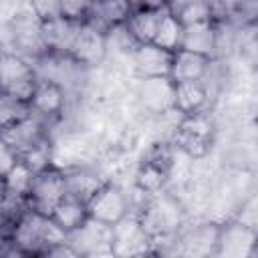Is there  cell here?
<instances>
[{
    "instance_id": "9c48e42d",
    "label": "cell",
    "mask_w": 258,
    "mask_h": 258,
    "mask_svg": "<svg viewBox=\"0 0 258 258\" xmlns=\"http://www.w3.org/2000/svg\"><path fill=\"white\" fill-rule=\"evenodd\" d=\"M113 228L97 220H87L81 228L69 234V244L77 256H113Z\"/></svg>"
},
{
    "instance_id": "8992f818",
    "label": "cell",
    "mask_w": 258,
    "mask_h": 258,
    "mask_svg": "<svg viewBox=\"0 0 258 258\" xmlns=\"http://www.w3.org/2000/svg\"><path fill=\"white\" fill-rule=\"evenodd\" d=\"M87 212H89L91 220L113 226L131 212V204H129L127 194L119 185H115L111 181H105L87 200Z\"/></svg>"
},
{
    "instance_id": "ba28073f",
    "label": "cell",
    "mask_w": 258,
    "mask_h": 258,
    "mask_svg": "<svg viewBox=\"0 0 258 258\" xmlns=\"http://www.w3.org/2000/svg\"><path fill=\"white\" fill-rule=\"evenodd\" d=\"M107 32H103L101 28H97L95 24L91 22H81L77 32H75V38L71 42V48H69V56L79 62L81 67H95V64H101L105 54H107Z\"/></svg>"
},
{
    "instance_id": "30bf717a",
    "label": "cell",
    "mask_w": 258,
    "mask_h": 258,
    "mask_svg": "<svg viewBox=\"0 0 258 258\" xmlns=\"http://www.w3.org/2000/svg\"><path fill=\"white\" fill-rule=\"evenodd\" d=\"M141 107L151 115H165L173 111L175 83L171 77H141L137 87Z\"/></svg>"
},
{
    "instance_id": "f1b7e54d",
    "label": "cell",
    "mask_w": 258,
    "mask_h": 258,
    "mask_svg": "<svg viewBox=\"0 0 258 258\" xmlns=\"http://www.w3.org/2000/svg\"><path fill=\"white\" fill-rule=\"evenodd\" d=\"M93 0H58L60 16L73 22H85Z\"/></svg>"
},
{
    "instance_id": "484cf974",
    "label": "cell",
    "mask_w": 258,
    "mask_h": 258,
    "mask_svg": "<svg viewBox=\"0 0 258 258\" xmlns=\"http://www.w3.org/2000/svg\"><path fill=\"white\" fill-rule=\"evenodd\" d=\"M26 115H30V105L0 91V131L22 121Z\"/></svg>"
},
{
    "instance_id": "7c38bea8",
    "label": "cell",
    "mask_w": 258,
    "mask_h": 258,
    "mask_svg": "<svg viewBox=\"0 0 258 258\" xmlns=\"http://www.w3.org/2000/svg\"><path fill=\"white\" fill-rule=\"evenodd\" d=\"M256 246V228L242 224L240 220L222 224L218 230L216 254L218 256H232V258H246L254 252Z\"/></svg>"
},
{
    "instance_id": "5b68a950",
    "label": "cell",
    "mask_w": 258,
    "mask_h": 258,
    "mask_svg": "<svg viewBox=\"0 0 258 258\" xmlns=\"http://www.w3.org/2000/svg\"><path fill=\"white\" fill-rule=\"evenodd\" d=\"M64 194H67L64 169L52 163L46 169L34 173L26 194V202H28V208H32L34 212L50 216L54 206L62 200Z\"/></svg>"
},
{
    "instance_id": "2e32d148",
    "label": "cell",
    "mask_w": 258,
    "mask_h": 258,
    "mask_svg": "<svg viewBox=\"0 0 258 258\" xmlns=\"http://www.w3.org/2000/svg\"><path fill=\"white\" fill-rule=\"evenodd\" d=\"M214 58L200 54V52H191V50H183L177 48L173 50V58H171V71L169 77L173 83H181V81H202L210 69Z\"/></svg>"
},
{
    "instance_id": "1f68e13d",
    "label": "cell",
    "mask_w": 258,
    "mask_h": 258,
    "mask_svg": "<svg viewBox=\"0 0 258 258\" xmlns=\"http://www.w3.org/2000/svg\"><path fill=\"white\" fill-rule=\"evenodd\" d=\"M169 0H139L137 8H167Z\"/></svg>"
},
{
    "instance_id": "52a82bcc",
    "label": "cell",
    "mask_w": 258,
    "mask_h": 258,
    "mask_svg": "<svg viewBox=\"0 0 258 258\" xmlns=\"http://www.w3.org/2000/svg\"><path fill=\"white\" fill-rule=\"evenodd\" d=\"M113 228V240H111V250L113 256H141L149 254L153 240L141 226L135 214H127L123 220L111 226Z\"/></svg>"
},
{
    "instance_id": "ac0fdd59",
    "label": "cell",
    "mask_w": 258,
    "mask_h": 258,
    "mask_svg": "<svg viewBox=\"0 0 258 258\" xmlns=\"http://www.w3.org/2000/svg\"><path fill=\"white\" fill-rule=\"evenodd\" d=\"M210 101V91L202 81H181L175 83L173 109L179 115H194L206 111Z\"/></svg>"
},
{
    "instance_id": "8fae6325",
    "label": "cell",
    "mask_w": 258,
    "mask_h": 258,
    "mask_svg": "<svg viewBox=\"0 0 258 258\" xmlns=\"http://www.w3.org/2000/svg\"><path fill=\"white\" fill-rule=\"evenodd\" d=\"M46 123L42 117L34 115L30 111V115H26L22 121L6 127L0 131V139L20 157L22 153H26L28 149H32L36 143H40L42 139L48 137V131H46Z\"/></svg>"
},
{
    "instance_id": "277c9868",
    "label": "cell",
    "mask_w": 258,
    "mask_h": 258,
    "mask_svg": "<svg viewBox=\"0 0 258 258\" xmlns=\"http://www.w3.org/2000/svg\"><path fill=\"white\" fill-rule=\"evenodd\" d=\"M38 75L36 69L16 52H0V91L30 103L36 89Z\"/></svg>"
},
{
    "instance_id": "ffe728a7",
    "label": "cell",
    "mask_w": 258,
    "mask_h": 258,
    "mask_svg": "<svg viewBox=\"0 0 258 258\" xmlns=\"http://www.w3.org/2000/svg\"><path fill=\"white\" fill-rule=\"evenodd\" d=\"M52 222L64 230L67 234L75 232L77 228H81L87 220H89V212H87V202L75 198V196H69L64 194L62 200L54 206L52 214H50Z\"/></svg>"
},
{
    "instance_id": "cb8c5ba5",
    "label": "cell",
    "mask_w": 258,
    "mask_h": 258,
    "mask_svg": "<svg viewBox=\"0 0 258 258\" xmlns=\"http://www.w3.org/2000/svg\"><path fill=\"white\" fill-rule=\"evenodd\" d=\"M167 177H169V171H165L163 167H159L155 163H149V161L141 159V163L137 167V173H135V185H137L139 191L155 194V191H161Z\"/></svg>"
},
{
    "instance_id": "e0dca14e",
    "label": "cell",
    "mask_w": 258,
    "mask_h": 258,
    "mask_svg": "<svg viewBox=\"0 0 258 258\" xmlns=\"http://www.w3.org/2000/svg\"><path fill=\"white\" fill-rule=\"evenodd\" d=\"M218 24L216 22H196V24H185L183 26V34H181V44L179 48L183 50H191V52H200L206 54L210 58L216 56L218 48Z\"/></svg>"
},
{
    "instance_id": "9a60e30c",
    "label": "cell",
    "mask_w": 258,
    "mask_h": 258,
    "mask_svg": "<svg viewBox=\"0 0 258 258\" xmlns=\"http://www.w3.org/2000/svg\"><path fill=\"white\" fill-rule=\"evenodd\" d=\"M131 12L133 4L129 0H93L87 22L95 24L103 32H109L113 26L125 24Z\"/></svg>"
},
{
    "instance_id": "5bb4252c",
    "label": "cell",
    "mask_w": 258,
    "mask_h": 258,
    "mask_svg": "<svg viewBox=\"0 0 258 258\" xmlns=\"http://www.w3.org/2000/svg\"><path fill=\"white\" fill-rule=\"evenodd\" d=\"M64 103H67L64 87H60L58 83L50 79H38L28 105L34 115L42 117L44 121H50V119H56L64 111Z\"/></svg>"
},
{
    "instance_id": "3957f363",
    "label": "cell",
    "mask_w": 258,
    "mask_h": 258,
    "mask_svg": "<svg viewBox=\"0 0 258 258\" xmlns=\"http://www.w3.org/2000/svg\"><path fill=\"white\" fill-rule=\"evenodd\" d=\"M212 143H214V123L206 115V111L183 115L171 135V145H175L191 159L206 157L208 151L212 149Z\"/></svg>"
},
{
    "instance_id": "44dd1931",
    "label": "cell",
    "mask_w": 258,
    "mask_h": 258,
    "mask_svg": "<svg viewBox=\"0 0 258 258\" xmlns=\"http://www.w3.org/2000/svg\"><path fill=\"white\" fill-rule=\"evenodd\" d=\"M218 224H198L191 230L183 232L179 236V242L183 246V254H194V256H206V254H216V242H218Z\"/></svg>"
},
{
    "instance_id": "83f0119b",
    "label": "cell",
    "mask_w": 258,
    "mask_h": 258,
    "mask_svg": "<svg viewBox=\"0 0 258 258\" xmlns=\"http://www.w3.org/2000/svg\"><path fill=\"white\" fill-rule=\"evenodd\" d=\"M18 159L24 161V163L32 169V173L42 171V169H46L48 165H52V163H54V161H52V145H50L48 137L42 139L40 143H36V145H34L32 149H28L26 153H22Z\"/></svg>"
},
{
    "instance_id": "d4e9b609",
    "label": "cell",
    "mask_w": 258,
    "mask_h": 258,
    "mask_svg": "<svg viewBox=\"0 0 258 258\" xmlns=\"http://www.w3.org/2000/svg\"><path fill=\"white\" fill-rule=\"evenodd\" d=\"M32 177H34L32 169H30L24 161L16 159V163H14V165L6 171V175H4V194H10V196H24V198H26Z\"/></svg>"
},
{
    "instance_id": "4fadbf2b",
    "label": "cell",
    "mask_w": 258,
    "mask_h": 258,
    "mask_svg": "<svg viewBox=\"0 0 258 258\" xmlns=\"http://www.w3.org/2000/svg\"><path fill=\"white\" fill-rule=\"evenodd\" d=\"M135 73L139 77H169L173 52L153 42L137 44L131 52Z\"/></svg>"
},
{
    "instance_id": "6da1fadb",
    "label": "cell",
    "mask_w": 258,
    "mask_h": 258,
    "mask_svg": "<svg viewBox=\"0 0 258 258\" xmlns=\"http://www.w3.org/2000/svg\"><path fill=\"white\" fill-rule=\"evenodd\" d=\"M69 234L60 230L50 216L38 214L32 208H28L16 222L10 244L20 256H48V252L67 242Z\"/></svg>"
},
{
    "instance_id": "603a6c76",
    "label": "cell",
    "mask_w": 258,
    "mask_h": 258,
    "mask_svg": "<svg viewBox=\"0 0 258 258\" xmlns=\"http://www.w3.org/2000/svg\"><path fill=\"white\" fill-rule=\"evenodd\" d=\"M181 34H183V24L177 20V16L171 10H165L163 16L159 18V24L153 34V44L165 48V50H177L181 44Z\"/></svg>"
},
{
    "instance_id": "4dcf8cb0",
    "label": "cell",
    "mask_w": 258,
    "mask_h": 258,
    "mask_svg": "<svg viewBox=\"0 0 258 258\" xmlns=\"http://www.w3.org/2000/svg\"><path fill=\"white\" fill-rule=\"evenodd\" d=\"M16 159H18V155L0 139V177L6 175V171L16 163Z\"/></svg>"
},
{
    "instance_id": "d6986e66",
    "label": "cell",
    "mask_w": 258,
    "mask_h": 258,
    "mask_svg": "<svg viewBox=\"0 0 258 258\" xmlns=\"http://www.w3.org/2000/svg\"><path fill=\"white\" fill-rule=\"evenodd\" d=\"M165 10H169V6L167 8H133L129 18L125 20V28L137 44H145L153 40L155 28Z\"/></svg>"
},
{
    "instance_id": "7402d4cb",
    "label": "cell",
    "mask_w": 258,
    "mask_h": 258,
    "mask_svg": "<svg viewBox=\"0 0 258 258\" xmlns=\"http://www.w3.org/2000/svg\"><path fill=\"white\" fill-rule=\"evenodd\" d=\"M64 183H67V194L69 196H75V198L87 202L105 183V179H101L91 169L73 167V169H64Z\"/></svg>"
},
{
    "instance_id": "7a4b0ae2",
    "label": "cell",
    "mask_w": 258,
    "mask_h": 258,
    "mask_svg": "<svg viewBox=\"0 0 258 258\" xmlns=\"http://www.w3.org/2000/svg\"><path fill=\"white\" fill-rule=\"evenodd\" d=\"M131 214L137 216V220L141 222L145 232L151 236L153 244L159 238L175 236V232H177V228L181 224L179 204L171 196L161 194V191L145 194V200L139 206V210H135Z\"/></svg>"
},
{
    "instance_id": "f546056e",
    "label": "cell",
    "mask_w": 258,
    "mask_h": 258,
    "mask_svg": "<svg viewBox=\"0 0 258 258\" xmlns=\"http://www.w3.org/2000/svg\"><path fill=\"white\" fill-rule=\"evenodd\" d=\"M26 2L30 4V8L40 20H50V18L60 16L58 0H26Z\"/></svg>"
},
{
    "instance_id": "d6a6232c",
    "label": "cell",
    "mask_w": 258,
    "mask_h": 258,
    "mask_svg": "<svg viewBox=\"0 0 258 258\" xmlns=\"http://www.w3.org/2000/svg\"><path fill=\"white\" fill-rule=\"evenodd\" d=\"M4 196V177H0V200Z\"/></svg>"
},
{
    "instance_id": "4316f807",
    "label": "cell",
    "mask_w": 258,
    "mask_h": 258,
    "mask_svg": "<svg viewBox=\"0 0 258 258\" xmlns=\"http://www.w3.org/2000/svg\"><path fill=\"white\" fill-rule=\"evenodd\" d=\"M173 14L177 16V20L183 26L185 24H196V22H214L210 0H189L187 4L179 6Z\"/></svg>"
}]
</instances>
